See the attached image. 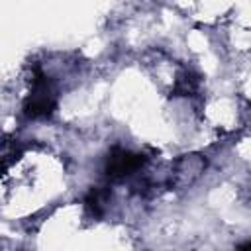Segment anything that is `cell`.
Listing matches in <instances>:
<instances>
[{
	"instance_id": "1",
	"label": "cell",
	"mask_w": 251,
	"mask_h": 251,
	"mask_svg": "<svg viewBox=\"0 0 251 251\" xmlns=\"http://www.w3.org/2000/svg\"><path fill=\"white\" fill-rule=\"evenodd\" d=\"M145 163H147V157H143L141 153H133L124 147H114L106 157L104 173L108 180H124L137 175Z\"/></svg>"
}]
</instances>
